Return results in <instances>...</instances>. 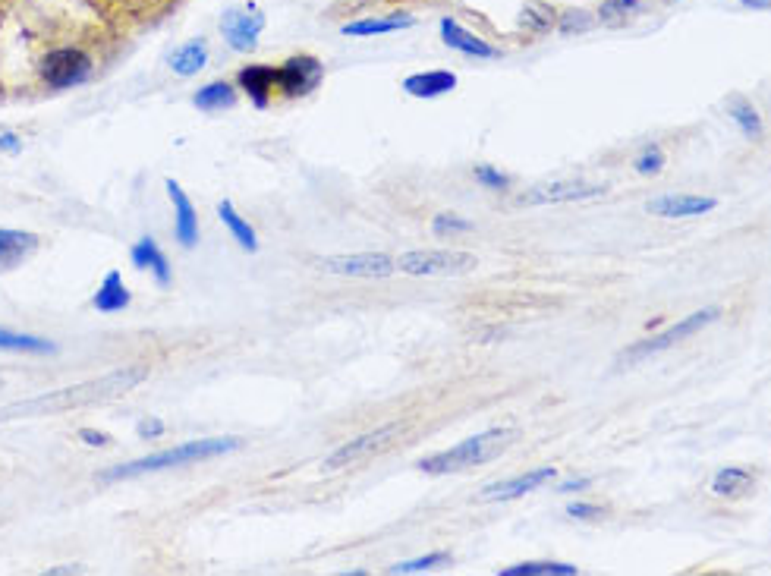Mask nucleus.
I'll return each instance as SVG.
<instances>
[{
  "label": "nucleus",
  "instance_id": "c85d7f7f",
  "mask_svg": "<svg viewBox=\"0 0 771 576\" xmlns=\"http://www.w3.org/2000/svg\"><path fill=\"white\" fill-rule=\"evenodd\" d=\"M731 117L743 130L746 139H762V133H765L762 117H759V111L749 101H731Z\"/></svg>",
  "mask_w": 771,
  "mask_h": 576
},
{
  "label": "nucleus",
  "instance_id": "f8f14e48",
  "mask_svg": "<svg viewBox=\"0 0 771 576\" xmlns=\"http://www.w3.org/2000/svg\"><path fill=\"white\" fill-rule=\"evenodd\" d=\"M554 476H558V469H554V466H539V469H532V473H523V476H517V479L488 485L485 492H482V501H513V498H523V495L535 492V488L548 485Z\"/></svg>",
  "mask_w": 771,
  "mask_h": 576
},
{
  "label": "nucleus",
  "instance_id": "c756f323",
  "mask_svg": "<svg viewBox=\"0 0 771 576\" xmlns=\"http://www.w3.org/2000/svg\"><path fill=\"white\" fill-rule=\"evenodd\" d=\"M639 0H605L602 7H598V19H602L605 26H617V23H627L630 16L639 13Z\"/></svg>",
  "mask_w": 771,
  "mask_h": 576
},
{
  "label": "nucleus",
  "instance_id": "79ce46f5",
  "mask_svg": "<svg viewBox=\"0 0 771 576\" xmlns=\"http://www.w3.org/2000/svg\"><path fill=\"white\" fill-rule=\"evenodd\" d=\"M57 573H82V567H51L48 576H57Z\"/></svg>",
  "mask_w": 771,
  "mask_h": 576
},
{
  "label": "nucleus",
  "instance_id": "cd10ccee",
  "mask_svg": "<svg viewBox=\"0 0 771 576\" xmlns=\"http://www.w3.org/2000/svg\"><path fill=\"white\" fill-rule=\"evenodd\" d=\"M520 26L535 32V35H542V32H551L554 26H558V16H554V10L548 4H535L532 0V4H526L523 13H520Z\"/></svg>",
  "mask_w": 771,
  "mask_h": 576
},
{
  "label": "nucleus",
  "instance_id": "b1692460",
  "mask_svg": "<svg viewBox=\"0 0 771 576\" xmlns=\"http://www.w3.org/2000/svg\"><path fill=\"white\" fill-rule=\"evenodd\" d=\"M749 488H753V476L746 473V469H740V466H727V469H721V473L715 476V482H712V492L718 495V498H743Z\"/></svg>",
  "mask_w": 771,
  "mask_h": 576
},
{
  "label": "nucleus",
  "instance_id": "393cba45",
  "mask_svg": "<svg viewBox=\"0 0 771 576\" xmlns=\"http://www.w3.org/2000/svg\"><path fill=\"white\" fill-rule=\"evenodd\" d=\"M218 218L227 224V230L233 233V240H237L246 252H255V249H259V240H255V230L249 227V221H246V218H240V215H237V208H233V202H230V199L218 202Z\"/></svg>",
  "mask_w": 771,
  "mask_h": 576
},
{
  "label": "nucleus",
  "instance_id": "7ed1b4c3",
  "mask_svg": "<svg viewBox=\"0 0 771 576\" xmlns=\"http://www.w3.org/2000/svg\"><path fill=\"white\" fill-rule=\"evenodd\" d=\"M513 438H517L513 429H491V432L473 435L454 447H447L441 454L419 460V469L428 476H444V473H460V469H469V466H482L488 460L501 457Z\"/></svg>",
  "mask_w": 771,
  "mask_h": 576
},
{
  "label": "nucleus",
  "instance_id": "bb28decb",
  "mask_svg": "<svg viewBox=\"0 0 771 576\" xmlns=\"http://www.w3.org/2000/svg\"><path fill=\"white\" fill-rule=\"evenodd\" d=\"M573 564H554V561H523V564H513L504 567L498 576H576Z\"/></svg>",
  "mask_w": 771,
  "mask_h": 576
},
{
  "label": "nucleus",
  "instance_id": "6ab92c4d",
  "mask_svg": "<svg viewBox=\"0 0 771 576\" xmlns=\"http://www.w3.org/2000/svg\"><path fill=\"white\" fill-rule=\"evenodd\" d=\"M130 259L139 271H152L155 281L161 287H170V277H174V271H170V262L167 255L161 252V246L152 240V237H142L133 249H130Z\"/></svg>",
  "mask_w": 771,
  "mask_h": 576
},
{
  "label": "nucleus",
  "instance_id": "4468645a",
  "mask_svg": "<svg viewBox=\"0 0 771 576\" xmlns=\"http://www.w3.org/2000/svg\"><path fill=\"white\" fill-rule=\"evenodd\" d=\"M441 38H444V45L447 48H454V51H460V54H466V57H479V60H491V57H498V48H491L485 38H479L476 32H469V29H463L457 19H441Z\"/></svg>",
  "mask_w": 771,
  "mask_h": 576
},
{
  "label": "nucleus",
  "instance_id": "a211bd4d",
  "mask_svg": "<svg viewBox=\"0 0 771 576\" xmlns=\"http://www.w3.org/2000/svg\"><path fill=\"white\" fill-rule=\"evenodd\" d=\"M454 89H457V76L451 70H428L403 79V92L413 98H441Z\"/></svg>",
  "mask_w": 771,
  "mask_h": 576
},
{
  "label": "nucleus",
  "instance_id": "9b49d317",
  "mask_svg": "<svg viewBox=\"0 0 771 576\" xmlns=\"http://www.w3.org/2000/svg\"><path fill=\"white\" fill-rule=\"evenodd\" d=\"M605 196V186L592 183H542L532 186L526 196H520V205H561V202H586Z\"/></svg>",
  "mask_w": 771,
  "mask_h": 576
},
{
  "label": "nucleus",
  "instance_id": "9d476101",
  "mask_svg": "<svg viewBox=\"0 0 771 576\" xmlns=\"http://www.w3.org/2000/svg\"><path fill=\"white\" fill-rule=\"evenodd\" d=\"M262 29H265V13L255 4H249L246 10H227L221 16V32L227 38V45L240 54L255 51Z\"/></svg>",
  "mask_w": 771,
  "mask_h": 576
},
{
  "label": "nucleus",
  "instance_id": "aec40b11",
  "mask_svg": "<svg viewBox=\"0 0 771 576\" xmlns=\"http://www.w3.org/2000/svg\"><path fill=\"white\" fill-rule=\"evenodd\" d=\"M130 303H133V296H130V290H126L120 271H107V277L101 281L98 293L92 296V306L101 315H114V312H123Z\"/></svg>",
  "mask_w": 771,
  "mask_h": 576
},
{
  "label": "nucleus",
  "instance_id": "7c9ffc66",
  "mask_svg": "<svg viewBox=\"0 0 771 576\" xmlns=\"http://www.w3.org/2000/svg\"><path fill=\"white\" fill-rule=\"evenodd\" d=\"M444 564H451V554H447V551H432V554H425V558L394 564L391 573H397V576H406V573H428V570H438V567H444Z\"/></svg>",
  "mask_w": 771,
  "mask_h": 576
},
{
  "label": "nucleus",
  "instance_id": "f3484780",
  "mask_svg": "<svg viewBox=\"0 0 771 576\" xmlns=\"http://www.w3.org/2000/svg\"><path fill=\"white\" fill-rule=\"evenodd\" d=\"M35 249H38L35 233L0 227V271H10L16 265H23Z\"/></svg>",
  "mask_w": 771,
  "mask_h": 576
},
{
  "label": "nucleus",
  "instance_id": "412c9836",
  "mask_svg": "<svg viewBox=\"0 0 771 576\" xmlns=\"http://www.w3.org/2000/svg\"><path fill=\"white\" fill-rule=\"evenodd\" d=\"M205 63H208V45L202 38H192L170 54V70L177 76H196L205 70Z\"/></svg>",
  "mask_w": 771,
  "mask_h": 576
},
{
  "label": "nucleus",
  "instance_id": "a878e982",
  "mask_svg": "<svg viewBox=\"0 0 771 576\" xmlns=\"http://www.w3.org/2000/svg\"><path fill=\"white\" fill-rule=\"evenodd\" d=\"M0 350H13V353H54L57 347L45 337H32V334H16V331H4L0 328Z\"/></svg>",
  "mask_w": 771,
  "mask_h": 576
},
{
  "label": "nucleus",
  "instance_id": "dca6fc26",
  "mask_svg": "<svg viewBox=\"0 0 771 576\" xmlns=\"http://www.w3.org/2000/svg\"><path fill=\"white\" fill-rule=\"evenodd\" d=\"M715 208H718V199L712 196H661L649 202V211L658 218H696V215H709Z\"/></svg>",
  "mask_w": 771,
  "mask_h": 576
},
{
  "label": "nucleus",
  "instance_id": "2f4dec72",
  "mask_svg": "<svg viewBox=\"0 0 771 576\" xmlns=\"http://www.w3.org/2000/svg\"><path fill=\"white\" fill-rule=\"evenodd\" d=\"M432 230H435V237H454V233H469V230H473V221L457 218V215H451V211H444V215H435Z\"/></svg>",
  "mask_w": 771,
  "mask_h": 576
},
{
  "label": "nucleus",
  "instance_id": "20e7f679",
  "mask_svg": "<svg viewBox=\"0 0 771 576\" xmlns=\"http://www.w3.org/2000/svg\"><path fill=\"white\" fill-rule=\"evenodd\" d=\"M397 262V271L410 277H454V274H469L476 271L479 259L469 252L457 249H413L403 252Z\"/></svg>",
  "mask_w": 771,
  "mask_h": 576
},
{
  "label": "nucleus",
  "instance_id": "39448f33",
  "mask_svg": "<svg viewBox=\"0 0 771 576\" xmlns=\"http://www.w3.org/2000/svg\"><path fill=\"white\" fill-rule=\"evenodd\" d=\"M718 318H721V309H718V306L699 309V312H693V315L683 318V322L671 325L668 331H661V334H655V337H649V340H642V344L630 347V350H627L624 356H620V359H624V362H636V359H642V356L661 353V350H668V347L680 344V340H687V337L699 334L702 328H709L712 322H718Z\"/></svg>",
  "mask_w": 771,
  "mask_h": 576
},
{
  "label": "nucleus",
  "instance_id": "58836bf2",
  "mask_svg": "<svg viewBox=\"0 0 771 576\" xmlns=\"http://www.w3.org/2000/svg\"><path fill=\"white\" fill-rule=\"evenodd\" d=\"M79 438L89 444V447H104L107 441H111L104 432H92V429H79Z\"/></svg>",
  "mask_w": 771,
  "mask_h": 576
},
{
  "label": "nucleus",
  "instance_id": "ea45409f",
  "mask_svg": "<svg viewBox=\"0 0 771 576\" xmlns=\"http://www.w3.org/2000/svg\"><path fill=\"white\" fill-rule=\"evenodd\" d=\"M589 485H592L589 479H573V482H564V485L558 488V492H564V495H567V492H580V488H589Z\"/></svg>",
  "mask_w": 771,
  "mask_h": 576
},
{
  "label": "nucleus",
  "instance_id": "4be33fe9",
  "mask_svg": "<svg viewBox=\"0 0 771 576\" xmlns=\"http://www.w3.org/2000/svg\"><path fill=\"white\" fill-rule=\"evenodd\" d=\"M192 104H196L199 111L205 114H218V111H227L237 104V89H233L230 82L218 79V82H208L205 89H199L196 95H192Z\"/></svg>",
  "mask_w": 771,
  "mask_h": 576
},
{
  "label": "nucleus",
  "instance_id": "e433bc0d",
  "mask_svg": "<svg viewBox=\"0 0 771 576\" xmlns=\"http://www.w3.org/2000/svg\"><path fill=\"white\" fill-rule=\"evenodd\" d=\"M164 435V422L161 419H145V422H139V438H161Z\"/></svg>",
  "mask_w": 771,
  "mask_h": 576
},
{
  "label": "nucleus",
  "instance_id": "a19ab883",
  "mask_svg": "<svg viewBox=\"0 0 771 576\" xmlns=\"http://www.w3.org/2000/svg\"><path fill=\"white\" fill-rule=\"evenodd\" d=\"M746 7H756V10H771V0H740Z\"/></svg>",
  "mask_w": 771,
  "mask_h": 576
},
{
  "label": "nucleus",
  "instance_id": "5701e85b",
  "mask_svg": "<svg viewBox=\"0 0 771 576\" xmlns=\"http://www.w3.org/2000/svg\"><path fill=\"white\" fill-rule=\"evenodd\" d=\"M416 26L413 16H381V19H356V23L344 26V35L350 38H366V35H384V32H400Z\"/></svg>",
  "mask_w": 771,
  "mask_h": 576
},
{
  "label": "nucleus",
  "instance_id": "f257e3e1",
  "mask_svg": "<svg viewBox=\"0 0 771 576\" xmlns=\"http://www.w3.org/2000/svg\"><path fill=\"white\" fill-rule=\"evenodd\" d=\"M148 378L145 366H123L114 369L101 378H89L70 384V388L60 391H48L29 400H16L10 407L0 410V422H13V419H35V416H57V413H70V410H82V407H95V403H107L117 400L126 391H133L136 384H142Z\"/></svg>",
  "mask_w": 771,
  "mask_h": 576
},
{
  "label": "nucleus",
  "instance_id": "c9c22d12",
  "mask_svg": "<svg viewBox=\"0 0 771 576\" xmlns=\"http://www.w3.org/2000/svg\"><path fill=\"white\" fill-rule=\"evenodd\" d=\"M567 517H573V520H598V517H602V507H592V504H570V507H567Z\"/></svg>",
  "mask_w": 771,
  "mask_h": 576
},
{
  "label": "nucleus",
  "instance_id": "4c0bfd02",
  "mask_svg": "<svg viewBox=\"0 0 771 576\" xmlns=\"http://www.w3.org/2000/svg\"><path fill=\"white\" fill-rule=\"evenodd\" d=\"M0 152L19 155V152H23V139H19L16 133H0Z\"/></svg>",
  "mask_w": 771,
  "mask_h": 576
},
{
  "label": "nucleus",
  "instance_id": "ddd939ff",
  "mask_svg": "<svg viewBox=\"0 0 771 576\" xmlns=\"http://www.w3.org/2000/svg\"><path fill=\"white\" fill-rule=\"evenodd\" d=\"M240 89L249 95V101L259 111H265L271 104V95L277 92V67H265V63H252V67H243L240 76Z\"/></svg>",
  "mask_w": 771,
  "mask_h": 576
},
{
  "label": "nucleus",
  "instance_id": "0eeeda50",
  "mask_svg": "<svg viewBox=\"0 0 771 576\" xmlns=\"http://www.w3.org/2000/svg\"><path fill=\"white\" fill-rule=\"evenodd\" d=\"M321 79H325V67H321V60L312 54H296L277 67V89L287 98L312 95L321 85Z\"/></svg>",
  "mask_w": 771,
  "mask_h": 576
},
{
  "label": "nucleus",
  "instance_id": "6e6552de",
  "mask_svg": "<svg viewBox=\"0 0 771 576\" xmlns=\"http://www.w3.org/2000/svg\"><path fill=\"white\" fill-rule=\"evenodd\" d=\"M321 271L340 274V277H391L397 271V262L384 252H356V255H328L315 262Z\"/></svg>",
  "mask_w": 771,
  "mask_h": 576
},
{
  "label": "nucleus",
  "instance_id": "1a4fd4ad",
  "mask_svg": "<svg viewBox=\"0 0 771 576\" xmlns=\"http://www.w3.org/2000/svg\"><path fill=\"white\" fill-rule=\"evenodd\" d=\"M403 432V422H391V425H381V429L369 432V435H359L347 444H340L337 451L325 460L328 469H344V466H353L359 460H366L378 451H384L388 444H394Z\"/></svg>",
  "mask_w": 771,
  "mask_h": 576
},
{
  "label": "nucleus",
  "instance_id": "f03ea898",
  "mask_svg": "<svg viewBox=\"0 0 771 576\" xmlns=\"http://www.w3.org/2000/svg\"><path fill=\"white\" fill-rule=\"evenodd\" d=\"M243 441L240 438H202V441H183L177 447H167V451L139 457L133 463H120L114 469H107L101 476V482H120V479H136L145 473H161V469H174V466H189L199 460H211V457H224L230 451H237Z\"/></svg>",
  "mask_w": 771,
  "mask_h": 576
},
{
  "label": "nucleus",
  "instance_id": "72a5a7b5",
  "mask_svg": "<svg viewBox=\"0 0 771 576\" xmlns=\"http://www.w3.org/2000/svg\"><path fill=\"white\" fill-rule=\"evenodd\" d=\"M636 170H639V174H646V177L661 174V170H665V152H661L658 145L646 148V155L636 158Z\"/></svg>",
  "mask_w": 771,
  "mask_h": 576
},
{
  "label": "nucleus",
  "instance_id": "423d86ee",
  "mask_svg": "<svg viewBox=\"0 0 771 576\" xmlns=\"http://www.w3.org/2000/svg\"><path fill=\"white\" fill-rule=\"evenodd\" d=\"M92 76V57L79 48H57L41 60V79L51 89H73Z\"/></svg>",
  "mask_w": 771,
  "mask_h": 576
},
{
  "label": "nucleus",
  "instance_id": "2eb2a0df",
  "mask_svg": "<svg viewBox=\"0 0 771 576\" xmlns=\"http://www.w3.org/2000/svg\"><path fill=\"white\" fill-rule=\"evenodd\" d=\"M164 186H167L170 202H174V208H177V240H180L183 249H192V246L199 243V215H196V205L189 202L186 189H183L177 180H167Z\"/></svg>",
  "mask_w": 771,
  "mask_h": 576
},
{
  "label": "nucleus",
  "instance_id": "473e14b6",
  "mask_svg": "<svg viewBox=\"0 0 771 576\" xmlns=\"http://www.w3.org/2000/svg\"><path fill=\"white\" fill-rule=\"evenodd\" d=\"M592 26H595V13H589V10H567V13L561 16V23H558V29H561L564 35L589 32Z\"/></svg>",
  "mask_w": 771,
  "mask_h": 576
},
{
  "label": "nucleus",
  "instance_id": "f704fd0d",
  "mask_svg": "<svg viewBox=\"0 0 771 576\" xmlns=\"http://www.w3.org/2000/svg\"><path fill=\"white\" fill-rule=\"evenodd\" d=\"M473 174H476V180H479L485 189H507V186H510V177L501 174V170H495L491 164H479Z\"/></svg>",
  "mask_w": 771,
  "mask_h": 576
}]
</instances>
